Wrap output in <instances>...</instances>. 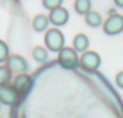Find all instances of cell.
I'll use <instances>...</instances> for the list:
<instances>
[{
  "label": "cell",
  "mask_w": 123,
  "mask_h": 118,
  "mask_svg": "<svg viewBox=\"0 0 123 118\" xmlns=\"http://www.w3.org/2000/svg\"><path fill=\"white\" fill-rule=\"evenodd\" d=\"M44 46L46 50L50 51H60L65 48V38H63V33L56 27H51L44 33Z\"/></svg>",
  "instance_id": "6da1fadb"
},
{
  "label": "cell",
  "mask_w": 123,
  "mask_h": 118,
  "mask_svg": "<svg viewBox=\"0 0 123 118\" xmlns=\"http://www.w3.org/2000/svg\"><path fill=\"white\" fill-rule=\"evenodd\" d=\"M103 29L108 36H116L123 33V16L116 12H110L108 19L103 22Z\"/></svg>",
  "instance_id": "7a4b0ae2"
},
{
  "label": "cell",
  "mask_w": 123,
  "mask_h": 118,
  "mask_svg": "<svg viewBox=\"0 0 123 118\" xmlns=\"http://www.w3.org/2000/svg\"><path fill=\"white\" fill-rule=\"evenodd\" d=\"M79 65L86 70V72H94V70H98L99 68V65H101V56H99V53H96V51H86V53H82L80 56H79Z\"/></svg>",
  "instance_id": "3957f363"
},
{
  "label": "cell",
  "mask_w": 123,
  "mask_h": 118,
  "mask_svg": "<svg viewBox=\"0 0 123 118\" xmlns=\"http://www.w3.org/2000/svg\"><path fill=\"white\" fill-rule=\"evenodd\" d=\"M58 63L63 67V68H75L79 65V55L74 48L65 46L63 50L58 51Z\"/></svg>",
  "instance_id": "277c9868"
},
{
  "label": "cell",
  "mask_w": 123,
  "mask_h": 118,
  "mask_svg": "<svg viewBox=\"0 0 123 118\" xmlns=\"http://www.w3.org/2000/svg\"><path fill=\"white\" fill-rule=\"evenodd\" d=\"M7 68L10 72H15L17 75H22V74H26V70H27V62L21 55H10L9 60H7Z\"/></svg>",
  "instance_id": "5b68a950"
},
{
  "label": "cell",
  "mask_w": 123,
  "mask_h": 118,
  "mask_svg": "<svg viewBox=\"0 0 123 118\" xmlns=\"http://www.w3.org/2000/svg\"><path fill=\"white\" fill-rule=\"evenodd\" d=\"M12 87H14V91L17 93L19 96H22V94H27L29 93V89L33 87V79H31L27 74H22V75H17L14 79V84H12Z\"/></svg>",
  "instance_id": "8992f818"
},
{
  "label": "cell",
  "mask_w": 123,
  "mask_h": 118,
  "mask_svg": "<svg viewBox=\"0 0 123 118\" xmlns=\"http://www.w3.org/2000/svg\"><path fill=\"white\" fill-rule=\"evenodd\" d=\"M19 99V94L14 91V87L9 86H0V103L5 106H14Z\"/></svg>",
  "instance_id": "52a82bcc"
},
{
  "label": "cell",
  "mask_w": 123,
  "mask_h": 118,
  "mask_svg": "<svg viewBox=\"0 0 123 118\" xmlns=\"http://www.w3.org/2000/svg\"><path fill=\"white\" fill-rule=\"evenodd\" d=\"M48 21H50L53 26H56V27L67 24V22H68V10H67L65 7H58V9L51 10L50 16H48Z\"/></svg>",
  "instance_id": "ba28073f"
},
{
  "label": "cell",
  "mask_w": 123,
  "mask_h": 118,
  "mask_svg": "<svg viewBox=\"0 0 123 118\" xmlns=\"http://www.w3.org/2000/svg\"><path fill=\"white\" fill-rule=\"evenodd\" d=\"M87 48H89V38H87V34H84V33L75 34V38H74V50L75 51H80V53H86Z\"/></svg>",
  "instance_id": "9c48e42d"
},
{
  "label": "cell",
  "mask_w": 123,
  "mask_h": 118,
  "mask_svg": "<svg viewBox=\"0 0 123 118\" xmlns=\"http://www.w3.org/2000/svg\"><path fill=\"white\" fill-rule=\"evenodd\" d=\"M48 16H44V14H38V16L33 19V27H34V31L38 33H43V31H48Z\"/></svg>",
  "instance_id": "30bf717a"
},
{
  "label": "cell",
  "mask_w": 123,
  "mask_h": 118,
  "mask_svg": "<svg viewBox=\"0 0 123 118\" xmlns=\"http://www.w3.org/2000/svg\"><path fill=\"white\" fill-rule=\"evenodd\" d=\"M91 0H75V4H74V9L77 14H82V16H87V14L91 12Z\"/></svg>",
  "instance_id": "8fae6325"
},
{
  "label": "cell",
  "mask_w": 123,
  "mask_h": 118,
  "mask_svg": "<svg viewBox=\"0 0 123 118\" xmlns=\"http://www.w3.org/2000/svg\"><path fill=\"white\" fill-rule=\"evenodd\" d=\"M86 22H87V26H91V27H98V26H101L103 17H101V14H99V12L91 10L87 16H86Z\"/></svg>",
  "instance_id": "7c38bea8"
},
{
  "label": "cell",
  "mask_w": 123,
  "mask_h": 118,
  "mask_svg": "<svg viewBox=\"0 0 123 118\" xmlns=\"http://www.w3.org/2000/svg\"><path fill=\"white\" fill-rule=\"evenodd\" d=\"M33 58H34L36 62H39V63L46 62V60H48V50L43 48V46H36V48H33Z\"/></svg>",
  "instance_id": "4fadbf2b"
},
{
  "label": "cell",
  "mask_w": 123,
  "mask_h": 118,
  "mask_svg": "<svg viewBox=\"0 0 123 118\" xmlns=\"http://www.w3.org/2000/svg\"><path fill=\"white\" fill-rule=\"evenodd\" d=\"M12 77V72L7 68V65H0V86H9Z\"/></svg>",
  "instance_id": "5bb4252c"
},
{
  "label": "cell",
  "mask_w": 123,
  "mask_h": 118,
  "mask_svg": "<svg viewBox=\"0 0 123 118\" xmlns=\"http://www.w3.org/2000/svg\"><path fill=\"white\" fill-rule=\"evenodd\" d=\"M9 46H7V43L0 39V63H4L9 60Z\"/></svg>",
  "instance_id": "9a60e30c"
},
{
  "label": "cell",
  "mask_w": 123,
  "mask_h": 118,
  "mask_svg": "<svg viewBox=\"0 0 123 118\" xmlns=\"http://www.w3.org/2000/svg\"><path fill=\"white\" fill-rule=\"evenodd\" d=\"M43 7L48 9V10L51 12V10L62 7V0H43Z\"/></svg>",
  "instance_id": "2e32d148"
},
{
  "label": "cell",
  "mask_w": 123,
  "mask_h": 118,
  "mask_svg": "<svg viewBox=\"0 0 123 118\" xmlns=\"http://www.w3.org/2000/svg\"><path fill=\"white\" fill-rule=\"evenodd\" d=\"M115 81H116V84H118L120 89H123V70L116 74V79H115Z\"/></svg>",
  "instance_id": "e0dca14e"
},
{
  "label": "cell",
  "mask_w": 123,
  "mask_h": 118,
  "mask_svg": "<svg viewBox=\"0 0 123 118\" xmlns=\"http://www.w3.org/2000/svg\"><path fill=\"white\" fill-rule=\"evenodd\" d=\"M115 5H118V7H123V0H115Z\"/></svg>",
  "instance_id": "ac0fdd59"
}]
</instances>
